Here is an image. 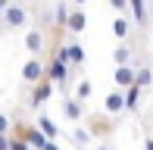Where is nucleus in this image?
<instances>
[{"label": "nucleus", "mask_w": 153, "mask_h": 150, "mask_svg": "<svg viewBox=\"0 0 153 150\" xmlns=\"http://www.w3.org/2000/svg\"><path fill=\"white\" fill-rule=\"evenodd\" d=\"M44 75H47V59H44V56H28V59H25V66H22V81H25L28 88L38 85Z\"/></svg>", "instance_id": "0eeeda50"}, {"label": "nucleus", "mask_w": 153, "mask_h": 150, "mask_svg": "<svg viewBox=\"0 0 153 150\" xmlns=\"http://www.w3.org/2000/svg\"><path fill=\"white\" fill-rule=\"evenodd\" d=\"M69 3H72V6H85L88 0H69Z\"/></svg>", "instance_id": "a878e982"}, {"label": "nucleus", "mask_w": 153, "mask_h": 150, "mask_svg": "<svg viewBox=\"0 0 153 150\" xmlns=\"http://www.w3.org/2000/svg\"><path fill=\"white\" fill-rule=\"evenodd\" d=\"M47 41H50V31H47L44 25H28V31L22 35V44H25V50H28L31 56H41V53L47 50Z\"/></svg>", "instance_id": "7ed1b4c3"}, {"label": "nucleus", "mask_w": 153, "mask_h": 150, "mask_svg": "<svg viewBox=\"0 0 153 150\" xmlns=\"http://www.w3.org/2000/svg\"><path fill=\"white\" fill-rule=\"evenodd\" d=\"M97 150H113V147H109V144H106V141H103V144H100V147H97Z\"/></svg>", "instance_id": "cd10ccee"}, {"label": "nucleus", "mask_w": 153, "mask_h": 150, "mask_svg": "<svg viewBox=\"0 0 153 150\" xmlns=\"http://www.w3.org/2000/svg\"><path fill=\"white\" fill-rule=\"evenodd\" d=\"M141 97H144V88H128L125 91V106H128V113H141Z\"/></svg>", "instance_id": "a211bd4d"}, {"label": "nucleus", "mask_w": 153, "mask_h": 150, "mask_svg": "<svg viewBox=\"0 0 153 150\" xmlns=\"http://www.w3.org/2000/svg\"><path fill=\"white\" fill-rule=\"evenodd\" d=\"M47 75L56 81V88L66 94V97L72 94L69 91V75H72V66L69 63H62V59H56V56H47Z\"/></svg>", "instance_id": "39448f33"}, {"label": "nucleus", "mask_w": 153, "mask_h": 150, "mask_svg": "<svg viewBox=\"0 0 153 150\" xmlns=\"http://www.w3.org/2000/svg\"><path fill=\"white\" fill-rule=\"evenodd\" d=\"M69 141H72L75 147H91V141H97V138L91 134V128H88V125H72Z\"/></svg>", "instance_id": "2eb2a0df"}, {"label": "nucleus", "mask_w": 153, "mask_h": 150, "mask_svg": "<svg viewBox=\"0 0 153 150\" xmlns=\"http://www.w3.org/2000/svg\"><path fill=\"white\" fill-rule=\"evenodd\" d=\"M91 94H94L91 78H81L78 85H75V97H78V100H85V103H88V100H91Z\"/></svg>", "instance_id": "6ab92c4d"}, {"label": "nucleus", "mask_w": 153, "mask_h": 150, "mask_svg": "<svg viewBox=\"0 0 153 150\" xmlns=\"http://www.w3.org/2000/svg\"><path fill=\"white\" fill-rule=\"evenodd\" d=\"M10 144H13L10 134H0V150H10Z\"/></svg>", "instance_id": "5701e85b"}, {"label": "nucleus", "mask_w": 153, "mask_h": 150, "mask_svg": "<svg viewBox=\"0 0 153 150\" xmlns=\"http://www.w3.org/2000/svg\"><path fill=\"white\" fill-rule=\"evenodd\" d=\"M85 125L91 128V134H94V138H100V141H109V138L116 134V119H113L109 113H88Z\"/></svg>", "instance_id": "f03ea898"}, {"label": "nucleus", "mask_w": 153, "mask_h": 150, "mask_svg": "<svg viewBox=\"0 0 153 150\" xmlns=\"http://www.w3.org/2000/svg\"><path fill=\"white\" fill-rule=\"evenodd\" d=\"M3 31H6V28H3V22H0V38H3Z\"/></svg>", "instance_id": "c85d7f7f"}, {"label": "nucleus", "mask_w": 153, "mask_h": 150, "mask_svg": "<svg viewBox=\"0 0 153 150\" xmlns=\"http://www.w3.org/2000/svg\"><path fill=\"white\" fill-rule=\"evenodd\" d=\"M75 150H91V147H75Z\"/></svg>", "instance_id": "c756f323"}, {"label": "nucleus", "mask_w": 153, "mask_h": 150, "mask_svg": "<svg viewBox=\"0 0 153 150\" xmlns=\"http://www.w3.org/2000/svg\"><path fill=\"white\" fill-rule=\"evenodd\" d=\"M103 113H109V116L128 113V106H125V91H122V88H116V91H109L106 97H103Z\"/></svg>", "instance_id": "9d476101"}, {"label": "nucleus", "mask_w": 153, "mask_h": 150, "mask_svg": "<svg viewBox=\"0 0 153 150\" xmlns=\"http://www.w3.org/2000/svg\"><path fill=\"white\" fill-rule=\"evenodd\" d=\"M44 150H59V144H56V141H47V144H44Z\"/></svg>", "instance_id": "393cba45"}, {"label": "nucleus", "mask_w": 153, "mask_h": 150, "mask_svg": "<svg viewBox=\"0 0 153 150\" xmlns=\"http://www.w3.org/2000/svg\"><path fill=\"white\" fill-rule=\"evenodd\" d=\"M131 28H134V19H128V16H116L113 19V38L119 41V44L131 38Z\"/></svg>", "instance_id": "4468645a"}, {"label": "nucleus", "mask_w": 153, "mask_h": 150, "mask_svg": "<svg viewBox=\"0 0 153 150\" xmlns=\"http://www.w3.org/2000/svg\"><path fill=\"white\" fill-rule=\"evenodd\" d=\"M106 3H109V10H113L116 16H128V13H131V3H128V0H106Z\"/></svg>", "instance_id": "412c9836"}, {"label": "nucleus", "mask_w": 153, "mask_h": 150, "mask_svg": "<svg viewBox=\"0 0 153 150\" xmlns=\"http://www.w3.org/2000/svg\"><path fill=\"white\" fill-rule=\"evenodd\" d=\"M13 128H16V122H13L6 113H0V134H13Z\"/></svg>", "instance_id": "4be33fe9"}, {"label": "nucleus", "mask_w": 153, "mask_h": 150, "mask_svg": "<svg viewBox=\"0 0 153 150\" xmlns=\"http://www.w3.org/2000/svg\"><path fill=\"white\" fill-rule=\"evenodd\" d=\"M34 125H38L41 131H44V138H47V141H59V138H62L59 125H56V122H53V119H50L47 113H38V119H34Z\"/></svg>", "instance_id": "9b49d317"}, {"label": "nucleus", "mask_w": 153, "mask_h": 150, "mask_svg": "<svg viewBox=\"0 0 153 150\" xmlns=\"http://www.w3.org/2000/svg\"><path fill=\"white\" fill-rule=\"evenodd\" d=\"M144 150H153V134H147V138H144Z\"/></svg>", "instance_id": "b1692460"}, {"label": "nucleus", "mask_w": 153, "mask_h": 150, "mask_svg": "<svg viewBox=\"0 0 153 150\" xmlns=\"http://www.w3.org/2000/svg\"><path fill=\"white\" fill-rule=\"evenodd\" d=\"M62 116H66L69 122H85V119H88V106H85V100H78L75 94L62 97Z\"/></svg>", "instance_id": "6e6552de"}, {"label": "nucleus", "mask_w": 153, "mask_h": 150, "mask_svg": "<svg viewBox=\"0 0 153 150\" xmlns=\"http://www.w3.org/2000/svg\"><path fill=\"white\" fill-rule=\"evenodd\" d=\"M0 22H3L6 31H28V6H25L22 0H13V3L3 10Z\"/></svg>", "instance_id": "f257e3e1"}, {"label": "nucleus", "mask_w": 153, "mask_h": 150, "mask_svg": "<svg viewBox=\"0 0 153 150\" xmlns=\"http://www.w3.org/2000/svg\"><path fill=\"white\" fill-rule=\"evenodd\" d=\"M66 28H69V35H81V31L88 28V13H85V6H72Z\"/></svg>", "instance_id": "f8f14e48"}, {"label": "nucleus", "mask_w": 153, "mask_h": 150, "mask_svg": "<svg viewBox=\"0 0 153 150\" xmlns=\"http://www.w3.org/2000/svg\"><path fill=\"white\" fill-rule=\"evenodd\" d=\"M69 63H72V69H75V72L85 66V47H81L78 41H72V38H69Z\"/></svg>", "instance_id": "f3484780"}, {"label": "nucleus", "mask_w": 153, "mask_h": 150, "mask_svg": "<svg viewBox=\"0 0 153 150\" xmlns=\"http://www.w3.org/2000/svg\"><path fill=\"white\" fill-rule=\"evenodd\" d=\"M53 91H56V81H53L50 75H44V78H41L38 85H31V91H28V110H38L41 113L44 100H50Z\"/></svg>", "instance_id": "20e7f679"}, {"label": "nucleus", "mask_w": 153, "mask_h": 150, "mask_svg": "<svg viewBox=\"0 0 153 150\" xmlns=\"http://www.w3.org/2000/svg\"><path fill=\"white\" fill-rule=\"evenodd\" d=\"M131 56H134V50H131L128 41H122V44L113 50V63H116V66H134V63H131Z\"/></svg>", "instance_id": "dca6fc26"}, {"label": "nucleus", "mask_w": 153, "mask_h": 150, "mask_svg": "<svg viewBox=\"0 0 153 150\" xmlns=\"http://www.w3.org/2000/svg\"><path fill=\"white\" fill-rule=\"evenodd\" d=\"M13 134H19L22 141H28V144H31V150H44V144H47L44 131H41L38 125H31V122H16Z\"/></svg>", "instance_id": "423d86ee"}, {"label": "nucleus", "mask_w": 153, "mask_h": 150, "mask_svg": "<svg viewBox=\"0 0 153 150\" xmlns=\"http://www.w3.org/2000/svg\"><path fill=\"white\" fill-rule=\"evenodd\" d=\"M131 3V19H134L137 28H150V10H147V0H128Z\"/></svg>", "instance_id": "ddd939ff"}, {"label": "nucleus", "mask_w": 153, "mask_h": 150, "mask_svg": "<svg viewBox=\"0 0 153 150\" xmlns=\"http://www.w3.org/2000/svg\"><path fill=\"white\" fill-rule=\"evenodd\" d=\"M150 85H153V69L144 63V66H137V88H144V91H147Z\"/></svg>", "instance_id": "aec40b11"}, {"label": "nucleus", "mask_w": 153, "mask_h": 150, "mask_svg": "<svg viewBox=\"0 0 153 150\" xmlns=\"http://www.w3.org/2000/svg\"><path fill=\"white\" fill-rule=\"evenodd\" d=\"M113 85L122 88V91L134 88V85H137V66H116V72H113Z\"/></svg>", "instance_id": "1a4fd4ad"}, {"label": "nucleus", "mask_w": 153, "mask_h": 150, "mask_svg": "<svg viewBox=\"0 0 153 150\" xmlns=\"http://www.w3.org/2000/svg\"><path fill=\"white\" fill-rule=\"evenodd\" d=\"M147 38L153 41V19H150V28H147Z\"/></svg>", "instance_id": "bb28decb"}]
</instances>
